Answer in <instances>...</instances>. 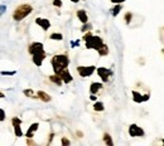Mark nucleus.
Here are the masks:
<instances>
[{
	"label": "nucleus",
	"instance_id": "1",
	"mask_svg": "<svg viewBox=\"0 0 164 146\" xmlns=\"http://www.w3.org/2000/svg\"><path fill=\"white\" fill-rule=\"evenodd\" d=\"M83 39L86 42V48L87 49H95L97 50L100 56H107L109 53V48L107 45H105V43L102 42V39L100 37H96V35H91L90 33H87L83 35Z\"/></svg>",
	"mask_w": 164,
	"mask_h": 146
},
{
	"label": "nucleus",
	"instance_id": "2",
	"mask_svg": "<svg viewBox=\"0 0 164 146\" xmlns=\"http://www.w3.org/2000/svg\"><path fill=\"white\" fill-rule=\"evenodd\" d=\"M29 53L33 56L34 64H37V67H41L43 61L46 59V52L42 43H38V42L32 43L29 45Z\"/></svg>",
	"mask_w": 164,
	"mask_h": 146
},
{
	"label": "nucleus",
	"instance_id": "3",
	"mask_svg": "<svg viewBox=\"0 0 164 146\" xmlns=\"http://www.w3.org/2000/svg\"><path fill=\"white\" fill-rule=\"evenodd\" d=\"M51 63H52V67H53L54 73L58 74L61 71L67 68V66H68V63H70V59L67 56H65V54H57V56H54L52 58Z\"/></svg>",
	"mask_w": 164,
	"mask_h": 146
},
{
	"label": "nucleus",
	"instance_id": "4",
	"mask_svg": "<svg viewBox=\"0 0 164 146\" xmlns=\"http://www.w3.org/2000/svg\"><path fill=\"white\" fill-rule=\"evenodd\" d=\"M32 10H33V8H32V5H29V4H22V5H19L17 9L14 10V14H13V18L14 20L17 22H20L23 20L25 17H28Z\"/></svg>",
	"mask_w": 164,
	"mask_h": 146
},
{
	"label": "nucleus",
	"instance_id": "5",
	"mask_svg": "<svg viewBox=\"0 0 164 146\" xmlns=\"http://www.w3.org/2000/svg\"><path fill=\"white\" fill-rule=\"evenodd\" d=\"M96 71L94 66H78L77 67V72L80 73L81 77H90L92 76V73Z\"/></svg>",
	"mask_w": 164,
	"mask_h": 146
},
{
	"label": "nucleus",
	"instance_id": "6",
	"mask_svg": "<svg viewBox=\"0 0 164 146\" xmlns=\"http://www.w3.org/2000/svg\"><path fill=\"white\" fill-rule=\"evenodd\" d=\"M129 135L131 137H138V136L141 137V136H144V130L141 127H139L138 125L133 124V125H130V127H129Z\"/></svg>",
	"mask_w": 164,
	"mask_h": 146
},
{
	"label": "nucleus",
	"instance_id": "7",
	"mask_svg": "<svg viewBox=\"0 0 164 146\" xmlns=\"http://www.w3.org/2000/svg\"><path fill=\"white\" fill-rule=\"evenodd\" d=\"M97 73H99V76L101 77V80H102V82H107L109 81V78H110V76H111V71L110 69H107V68H105V67H100V68H97Z\"/></svg>",
	"mask_w": 164,
	"mask_h": 146
},
{
	"label": "nucleus",
	"instance_id": "8",
	"mask_svg": "<svg viewBox=\"0 0 164 146\" xmlns=\"http://www.w3.org/2000/svg\"><path fill=\"white\" fill-rule=\"evenodd\" d=\"M13 122V126H14V132H15V136L17 137H20L23 136V131H22V120L20 118H13L11 120Z\"/></svg>",
	"mask_w": 164,
	"mask_h": 146
},
{
	"label": "nucleus",
	"instance_id": "9",
	"mask_svg": "<svg viewBox=\"0 0 164 146\" xmlns=\"http://www.w3.org/2000/svg\"><path fill=\"white\" fill-rule=\"evenodd\" d=\"M58 76L61 77L62 82H65V83H70V82H72V76H71V73L68 72V69L67 68L61 71V72L58 73Z\"/></svg>",
	"mask_w": 164,
	"mask_h": 146
},
{
	"label": "nucleus",
	"instance_id": "10",
	"mask_svg": "<svg viewBox=\"0 0 164 146\" xmlns=\"http://www.w3.org/2000/svg\"><path fill=\"white\" fill-rule=\"evenodd\" d=\"M35 23L41 27V28L43 30H47V29H49V27H51V23L48 19H44V18H37L35 19Z\"/></svg>",
	"mask_w": 164,
	"mask_h": 146
},
{
	"label": "nucleus",
	"instance_id": "11",
	"mask_svg": "<svg viewBox=\"0 0 164 146\" xmlns=\"http://www.w3.org/2000/svg\"><path fill=\"white\" fill-rule=\"evenodd\" d=\"M133 100L135 102H138V103H140V102H144L146 100H149V96L148 94H140L139 92H137V91H133Z\"/></svg>",
	"mask_w": 164,
	"mask_h": 146
},
{
	"label": "nucleus",
	"instance_id": "12",
	"mask_svg": "<svg viewBox=\"0 0 164 146\" xmlns=\"http://www.w3.org/2000/svg\"><path fill=\"white\" fill-rule=\"evenodd\" d=\"M101 88H102V83H100V82H92V83H91V87H90V92H91V94H95Z\"/></svg>",
	"mask_w": 164,
	"mask_h": 146
},
{
	"label": "nucleus",
	"instance_id": "13",
	"mask_svg": "<svg viewBox=\"0 0 164 146\" xmlns=\"http://www.w3.org/2000/svg\"><path fill=\"white\" fill-rule=\"evenodd\" d=\"M77 18L80 19V20H81V23H83V24H85V23H87V20H89V17H87V13L85 10H78L77 11Z\"/></svg>",
	"mask_w": 164,
	"mask_h": 146
},
{
	"label": "nucleus",
	"instance_id": "14",
	"mask_svg": "<svg viewBox=\"0 0 164 146\" xmlns=\"http://www.w3.org/2000/svg\"><path fill=\"white\" fill-rule=\"evenodd\" d=\"M38 126H39V124H33L29 127V130L27 131V137H33V133H34V131H37L38 130Z\"/></svg>",
	"mask_w": 164,
	"mask_h": 146
},
{
	"label": "nucleus",
	"instance_id": "15",
	"mask_svg": "<svg viewBox=\"0 0 164 146\" xmlns=\"http://www.w3.org/2000/svg\"><path fill=\"white\" fill-rule=\"evenodd\" d=\"M38 97L41 98L42 101H44V102H49L51 101V96L48 93L43 92V91H39V92H38Z\"/></svg>",
	"mask_w": 164,
	"mask_h": 146
},
{
	"label": "nucleus",
	"instance_id": "16",
	"mask_svg": "<svg viewBox=\"0 0 164 146\" xmlns=\"http://www.w3.org/2000/svg\"><path fill=\"white\" fill-rule=\"evenodd\" d=\"M121 8H122V5H120V4H118V5H115L113 9L110 10V13H111V15L113 17H116V15L120 13V10H121Z\"/></svg>",
	"mask_w": 164,
	"mask_h": 146
},
{
	"label": "nucleus",
	"instance_id": "17",
	"mask_svg": "<svg viewBox=\"0 0 164 146\" xmlns=\"http://www.w3.org/2000/svg\"><path fill=\"white\" fill-rule=\"evenodd\" d=\"M49 80L53 82V83L57 85V86H61V85H62V80H61V77H59L58 74H56V76H51Z\"/></svg>",
	"mask_w": 164,
	"mask_h": 146
},
{
	"label": "nucleus",
	"instance_id": "18",
	"mask_svg": "<svg viewBox=\"0 0 164 146\" xmlns=\"http://www.w3.org/2000/svg\"><path fill=\"white\" fill-rule=\"evenodd\" d=\"M103 141H105V143L109 145V146H113L114 145L113 140H111V136L109 135V133H105V135H103Z\"/></svg>",
	"mask_w": 164,
	"mask_h": 146
},
{
	"label": "nucleus",
	"instance_id": "19",
	"mask_svg": "<svg viewBox=\"0 0 164 146\" xmlns=\"http://www.w3.org/2000/svg\"><path fill=\"white\" fill-rule=\"evenodd\" d=\"M94 108H95V111H103V103L102 102H96V103L94 105Z\"/></svg>",
	"mask_w": 164,
	"mask_h": 146
},
{
	"label": "nucleus",
	"instance_id": "20",
	"mask_svg": "<svg viewBox=\"0 0 164 146\" xmlns=\"http://www.w3.org/2000/svg\"><path fill=\"white\" fill-rule=\"evenodd\" d=\"M51 39H57V41H62L63 39V35L59 34V33H53L51 35Z\"/></svg>",
	"mask_w": 164,
	"mask_h": 146
},
{
	"label": "nucleus",
	"instance_id": "21",
	"mask_svg": "<svg viewBox=\"0 0 164 146\" xmlns=\"http://www.w3.org/2000/svg\"><path fill=\"white\" fill-rule=\"evenodd\" d=\"M24 94H27L28 97H34V92L32 89H24Z\"/></svg>",
	"mask_w": 164,
	"mask_h": 146
},
{
	"label": "nucleus",
	"instance_id": "22",
	"mask_svg": "<svg viewBox=\"0 0 164 146\" xmlns=\"http://www.w3.org/2000/svg\"><path fill=\"white\" fill-rule=\"evenodd\" d=\"M125 22L126 23H130L131 22V13H126L125 14Z\"/></svg>",
	"mask_w": 164,
	"mask_h": 146
},
{
	"label": "nucleus",
	"instance_id": "23",
	"mask_svg": "<svg viewBox=\"0 0 164 146\" xmlns=\"http://www.w3.org/2000/svg\"><path fill=\"white\" fill-rule=\"evenodd\" d=\"M5 120V112H4V110L0 108V121H4Z\"/></svg>",
	"mask_w": 164,
	"mask_h": 146
},
{
	"label": "nucleus",
	"instance_id": "24",
	"mask_svg": "<svg viewBox=\"0 0 164 146\" xmlns=\"http://www.w3.org/2000/svg\"><path fill=\"white\" fill-rule=\"evenodd\" d=\"M1 74H4V76H11V74H15L17 72L15 71H11V72H5V71H3V72H0Z\"/></svg>",
	"mask_w": 164,
	"mask_h": 146
},
{
	"label": "nucleus",
	"instance_id": "25",
	"mask_svg": "<svg viewBox=\"0 0 164 146\" xmlns=\"http://www.w3.org/2000/svg\"><path fill=\"white\" fill-rule=\"evenodd\" d=\"M53 5L57 6V8H61V6H62V1H61V0H54V1H53Z\"/></svg>",
	"mask_w": 164,
	"mask_h": 146
},
{
	"label": "nucleus",
	"instance_id": "26",
	"mask_svg": "<svg viewBox=\"0 0 164 146\" xmlns=\"http://www.w3.org/2000/svg\"><path fill=\"white\" fill-rule=\"evenodd\" d=\"M62 145H70V140H67L66 139V137H63V139H62Z\"/></svg>",
	"mask_w": 164,
	"mask_h": 146
},
{
	"label": "nucleus",
	"instance_id": "27",
	"mask_svg": "<svg viewBox=\"0 0 164 146\" xmlns=\"http://www.w3.org/2000/svg\"><path fill=\"white\" fill-rule=\"evenodd\" d=\"M124 1H126V0H111V3H114V4H121Z\"/></svg>",
	"mask_w": 164,
	"mask_h": 146
},
{
	"label": "nucleus",
	"instance_id": "28",
	"mask_svg": "<svg viewBox=\"0 0 164 146\" xmlns=\"http://www.w3.org/2000/svg\"><path fill=\"white\" fill-rule=\"evenodd\" d=\"M71 44H72V47H78L80 42H78V41H77V42H71Z\"/></svg>",
	"mask_w": 164,
	"mask_h": 146
},
{
	"label": "nucleus",
	"instance_id": "29",
	"mask_svg": "<svg viewBox=\"0 0 164 146\" xmlns=\"http://www.w3.org/2000/svg\"><path fill=\"white\" fill-rule=\"evenodd\" d=\"M4 97H5V96H4V93H3V92H0V98H4Z\"/></svg>",
	"mask_w": 164,
	"mask_h": 146
},
{
	"label": "nucleus",
	"instance_id": "30",
	"mask_svg": "<svg viewBox=\"0 0 164 146\" xmlns=\"http://www.w3.org/2000/svg\"><path fill=\"white\" fill-rule=\"evenodd\" d=\"M71 1H72V3H78L80 0H71Z\"/></svg>",
	"mask_w": 164,
	"mask_h": 146
}]
</instances>
